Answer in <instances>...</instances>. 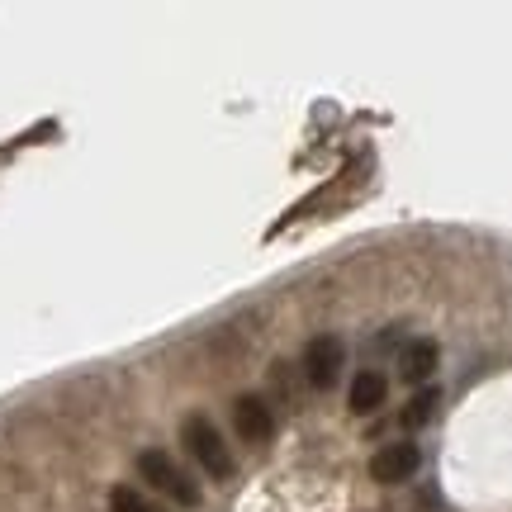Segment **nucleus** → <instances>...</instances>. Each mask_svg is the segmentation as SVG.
<instances>
[{
  "label": "nucleus",
  "mask_w": 512,
  "mask_h": 512,
  "mask_svg": "<svg viewBox=\"0 0 512 512\" xmlns=\"http://www.w3.org/2000/svg\"><path fill=\"white\" fill-rule=\"evenodd\" d=\"M138 479H147V484H152L162 498H171L176 508H200V484L185 475V470L166 456L162 446H147V451H138Z\"/></svg>",
  "instance_id": "f257e3e1"
},
{
  "label": "nucleus",
  "mask_w": 512,
  "mask_h": 512,
  "mask_svg": "<svg viewBox=\"0 0 512 512\" xmlns=\"http://www.w3.org/2000/svg\"><path fill=\"white\" fill-rule=\"evenodd\" d=\"M181 441H185V451L195 456V465H200L204 475H214V479H233V451H228V441L219 437V427L204 418V413H190V418L181 422Z\"/></svg>",
  "instance_id": "f03ea898"
},
{
  "label": "nucleus",
  "mask_w": 512,
  "mask_h": 512,
  "mask_svg": "<svg viewBox=\"0 0 512 512\" xmlns=\"http://www.w3.org/2000/svg\"><path fill=\"white\" fill-rule=\"evenodd\" d=\"M342 366H347V342L337 332L313 337L309 351H304V375H309L313 389H332V384L342 380Z\"/></svg>",
  "instance_id": "7ed1b4c3"
},
{
  "label": "nucleus",
  "mask_w": 512,
  "mask_h": 512,
  "mask_svg": "<svg viewBox=\"0 0 512 512\" xmlns=\"http://www.w3.org/2000/svg\"><path fill=\"white\" fill-rule=\"evenodd\" d=\"M422 465V451L418 441H389L375 451L370 460V479H380V484H403V479H413Z\"/></svg>",
  "instance_id": "20e7f679"
},
{
  "label": "nucleus",
  "mask_w": 512,
  "mask_h": 512,
  "mask_svg": "<svg viewBox=\"0 0 512 512\" xmlns=\"http://www.w3.org/2000/svg\"><path fill=\"white\" fill-rule=\"evenodd\" d=\"M233 422H238V437H242V441H252V446H266V441L275 437L271 408L256 399V394H242V399L233 403Z\"/></svg>",
  "instance_id": "39448f33"
},
{
  "label": "nucleus",
  "mask_w": 512,
  "mask_h": 512,
  "mask_svg": "<svg viewBox=\"0 0 512 512\" xmlns=\"http://www.w3.org/2000/svg\"><path fill=\"white\" fill-rule=\"evenodd\" d=\"M441 351L432 337H418V342H403L399 351V380L403 384H427L432 380V370H437Z\"/></svg>",
  "instance_id": "423d86ee"
},
{
  "label": "nucleus",
  "mask_w": 512,
  "mask_h": 512,
  "mask_svg": "<svg viewBox=\"0 0 512 512\" xmlns=\"http://www.w3.org/2000/svg\"><path fill=\"white\" fill-rule=\"evenodd\" d=\"M384 389H389V384H384L380 370H361V375L351 380V413H356V418L375 413V408L384 403Z\"/></svg>",
  "instance_id": "0eeeda50"
},
{
  "label": "nucleus",
  "mask_w": 512,
  "mask_h": 512,
  "mask_svg": "<svg viewBox=\"0 0 512 512\" xmlns=\"http://www.w3.org/2000/svg\"><path fill=\"white\" fill-rule=\"evenodd\" d=\"M437 403H441L437 389H418V394L408 399V408L399 413V422L408 427V432H413V427H427V422L437 418Z\"/></svg>",
  "instance_id": "6e6552de"
},
{
  "label": "nucleus",
  "mask_w": 512,
  "mask_h": 512,
  "mask_svg": "<svg viewBox=\"0 0 512 512\" xmlns=\"http://www.w3.org/2000/svg\"><path fill=\"white\" fill-rule=\"evenodd\" d=\"M110 508L114 512H166L162 503H152V498L143 494V489H133V484H119L110 494Z\"/></svg>",
  "instance_id": "1a4fd4ad"
}]
</instances>
